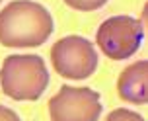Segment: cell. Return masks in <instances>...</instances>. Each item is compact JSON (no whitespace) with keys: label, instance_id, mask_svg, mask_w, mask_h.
Listing matches in <instances>:
<instances>
[{"label":"cell","instance_id":"cell-4","mask_svg":"<svg viewBox=\"0 0 148 121\" xmlns=\"http://www.w3.org/2000/svg\"><path fill=\"white\" fill-rule=\"evenodd\" d=\"M51 63L55 72L68 80H84L96 72V47L80 35L59 39L51 49Z\"/></svg>","mask_w":148,"mask_h":121},{"label":"cell","instance_id":"cell-9","mask_svg":"<svg viewBox=\"0 0 148 121\" xmlns=\"http://www.w3.org/2000/svg\"><path fill=\"white\" fill-rule=\"evenodd\" d=\"M0 121H22L20 115L16 113L14 109H10L6 106H0Z\"/></svg>","mask_w":148,"mask_h":121},{"label":"cell","instance_id":"cell-3","mask_svg":"<svg viewBox=\"0 0 148 121\" xmlns=\"http://www.w3.org/2000/svg\"><path fill=\"white\" fill-rule=\"evenodd\" d=\"M144 39V28L140 20L131 16L107 18L96 33V43L99 51L113 60H123L133 57Z\"/></svg>","mask_w":148,"mask_h":121},{"label":"cell","instance_id":"cell-10","mask_svg":"<svg viewBox=\"0 0 148 121\" xmlns=\"http://www.w3.org/2000/svg\"><path fill=\"white\" fill-rule=\"evenodd\" d=\"M0 2H2V0H0Z\"/></svg>","mask_w":148,"mask_h":121},{"label":"cell","instance_id":"cell-1","mask_svg":"<svg viewBox=\"0 0 148 121\" xmlns=\"http://www.w3.org/2000/svg\"><path fill=\"white\" fill-rule=\"evenodd\" d=\"M53 30L51 12L33 0H14L0 12V43L6 47H39Z\"/></svg>","mask_w":148,"mask_h":121},{"label":"cell","instance_id":"cell-2","mask_svg":"<svg viewBox=\"0 0 148 121\" xmlns=\"http://www.w3.org/2000/svg\"><path fill=\"white\" fill-rule=\"evenodd\" d=\"M2 92L16 102H35L47 90L49 70L39 55H10L0 68Z\"/></svg>","mask_w":148,"mask_h":121},{"label":"cell","instance_id":"cell-8","mask_svg":"<svg viewBox=\"0 0 148 121\" xmlns=\"http://www.w3.org/2000/svg\"><path fill=\"white\" fill-rule=\"evenodd\" d=\"M109 0H64V4H68L74 10H80V12H92L97 8L105 6Z\"/></svg>","mask_w":148,"mask_h":121},{"label":"cell","instance_id":"cell-6","mask_svg":"<svg viewBox=\"0 0 148 121\" xmlns=\"http://www.w3.org/2000/svg\"><path fill=\"white\" fill-rule=\"evenodd\" d=\"M148 63L136 60L131 67H127L117 80V94L121 100H125L134 106H142L148 100Z\"/></svg>","mask_w":148,"mask_h":121},{"label":"cell","instance_id":"cell-7","mask_svg":"<svg viewBox=\"0 0 148 121\" xmlns=\"http://www.w3.org/2000/svg\"><path fill=\"white\" fill-rule=\"evenodd\" d=\"M105 121H144V117L136 111L127 109V107H117L105 117Z\"/></svg>","mask_w":148,"mask_h":121},{"label":"cell","instance_id":"cell-5","mask_svg":"<svg viewBox=\"0 0 148 121\" xmlns=\"http://www.w3.org/2000/svg\"><path fill=\"white\" fill-rule=\"evenodd\" d=\"M101 109V98L92 88L66 84L49 100L51 121H97Z\"/></svg>","mask_w":148,"mask_h":121}]
</instances>
